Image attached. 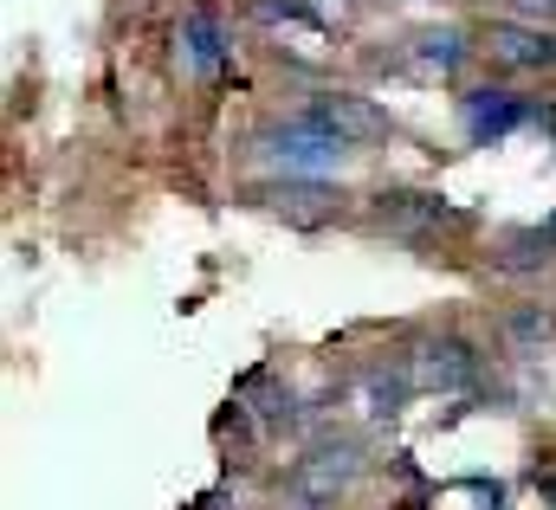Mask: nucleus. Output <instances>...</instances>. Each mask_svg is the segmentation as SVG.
I'll use <instances>...</instances> for the list:
<instances>
[{"label": "nucleus", "mask_w": 556, "mask_h": 510, "mask_svg": "<svg viewBox=\"0 0 556 510\" xmlns=\"http://www.w3.org/2000/svg\"><path fill=\"white\" fill-rule=\"evenodd\" d=\"M247 201L253 207H273L291 227H324L343 214V188L337 181H285V175H253L247 181Z\"/></svg>", "instance_id": "423d86ee"}, {"label": "nucleus", "mask_w": 556, "mask_h": 510, "mask_svg": "<svg viewBox=\"0 0 556 510\" xmlns=\"http://www.w3.org/2000/svg\"><path fill=\"white\" fill-rule=\"evenodd\" d=\"M525 124H538V98L531 91H518L505 78L459 91V129H466L472 149H498V142H511Z\"/></svg>", "instance_id": "f03ea898"}, {"label": "nucleus", "mask_w": 556, "mask_h": 510, "mask_svg": "<svg viewBox=\"0 0 556 510\" xmlns=\"http://www.w3.org/2000/svg\"><path fill=\"white\" fill-rule=\"evenodd\" d=\"M402 375L415 387H433V394H459V387H479L485 356H479V343L459 336V330H427V336H415Z\"/></svg>", "instance_id": "7ed1b4c3"}, {"label": "nucleus", "mask_w": 556, "mask_h": 510, "mask_svg": "<svg viewBox=\"0 0 556 510\" xmlns=\"http://www.w3.org/2000/svg\"><path fill=\"white\" fill-rule=\"evenodd\" d=\"M498 330H505L511 356H544V349L556 343V310L551 304H511Z\"/></svg>", "instance_id": "f8f14e48"}, {"label": "nucleus", "mask_w": 556, "mask_h": 510, "mask_svg": "<svg viewBox=\"0 0 556 510\" xmlns=\"http://www.w3.org/2000/svg\"><path fill=\"white\" fill-rule=\"evenodd\" d=\"M247 20H260V26H278V20H291V26H324V13H317L311 0H247Z\"/></svg>", "instance_id": "ddd939ff"}, {"label": "nucleus", "mask_w": 556, "mask_h": 510, "mask_svg": "<svg viewBox=\"0 0 556 510\" xmlns=\"http://www.w3.org/2000/svg\"><path fill=\"white\" fill-rule=\"evenodd\" d=\"M472 59H479V46H472L466 26H427V33H415V65L420 72L453 78V72H466Z\"/></svg>", "instance_id": "9b49d317"}, {"label": "nucleus", "mask_w": 556, "mask_h": 510, "mask_svg": "<svg viewBox=\"0 0 556 510\" xmlns=\"http://www.w3.org/2000/svg\"><path fill=\"white\" fill-rule=\"evenodd\" d=\"M291 117H298V124H311V129H324V136H337V142H350V149H363V142L389 136V117H382L363 91H337V85L304 91Z\"/></svg>", "instance_id": "20e7f679"}, {"label": "nucleus", "mask_w": 556, "mask_h": 510, "mask_svg": "<svg viewBox=\"0 0 556 510\" xmlns=\"http://www.w3.org/2000/svg\"><path fill=\"white\" fill-rule=\"evenodd\" d=\"M247 155H253V168L260 175H285V181H330V175H343L350 168V142H337V136H324V129L298 124V117H273V124H260L247 136Z\"/></svg>", "instance_id": "f257e3e1"}, {"label": "nucleus", "mask_w": 556, "mask_h": 510, "mask_svg": "<svg viewBox=\"0 0 556 510\" xmlns=\"http://www.w3.org/2000/svg\"><path fill=\"white\" fill-rule=\"evenodd\" d=\"M498 20H525V26H556V0H498Z\"/></svg>", "instance_id": "4468645a"}, {"label": "nucleus", "mask_w": 556, "mask_h": 510, "mask_svg": "<svg viewBox=\"0 0 556 510\" xmlns=\"http://www.w3.org/2000/svg\"><path fill=\"white\" fill-rule=\"evenodd\" d=\"M479 52L498 72H556V26H525V20H492L479 33Z\"/></svg>", "instance_id": "6e6552de"}, {"label": "nucleus", "mask_w": 556, "mask_h": 510, "mask_svg": "<svg viewBox=\"0 0 556 510\" xmlns=\"http://www.w3.org/2000/svg\"><path fill=\"white\" fill-rule=\"evenodd\" d=\"M356 479H363V446H356L350 433H343V439H330V433H324V439L311 446V459H298L291 492H298V498H311V505H330V498H337V492H350Z\"/></svg>", "instance_id": "0eeeda50"}, {"label": "nucleus", "mask_w": 556, "mask_h": 510, "mask_svg": "<svg viewBox=\"0 0 556 510\" xmlns=\"http://www.w3.org/2000/svg\"><path fill=\"white\" fill-rule=\"evenodd\" d=\"M551 265H556V233L544 220L511 227V233L492 240V271H505V278H538V271H551Z\"/></svg>", "instance_id": "9d476101"}, {"label": "nucleus", "mask_w": 556, "mask_h": 510, "mask_svg": "<svg viewBox=\"0 0 556 510\" xmlns=\"http://www.w3.org/2000/svg\"><path fill=\"white\" fill-rule=\"evenodd\" d=\"M363 220H369V227H389V233H402V240H420V233H433V227H472L466 207H446L440 194H420V188H382V194H369Z\"/></svg>", "instance_id": "39448f33"}, {"label": "nucleus", "mask_w": 556, "mask_h": 510, "mask_svg": "<svg viewBox=\"0 0 556 510\" xmlns=\"http://www.w3.org/2000/svg\"><path fill=\"white\" fill-rule=\"evenodd\" d=\"M175 39H181V65H188L194 78H220L227 59H233V26H227L207 0H194V7L181 13Z\"/></svg>", "instance_id": "1a4fd4ad"}]
</instances>
